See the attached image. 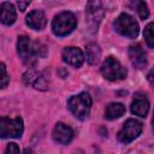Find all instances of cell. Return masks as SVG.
Returning a JSON list of instances; mask_svg holds the SVG:
<instances>
[{
    "label": "cell",
    "mask_w": 154,
    "mask_h": 154,
    "mask_svg": "<svg viewBox=\"0 0 154 154\" xmlns=\"http://www.w3.org/2000/svg\"><path fill=\"white\" fill-rule=\"evenodd\" d=\"M37 42L32 43L28 36H19L17 41V53L22 61L29 66L36 64L37 55H40L37 49Z\"/></svg>",
    "instance_id": "6da1fadb"
},
{
    "label": "cell",
    "mask_w": 154,
    "mask_h": 154,
    "mask_svg": "<svg viewBox=\"0 0 154 154\" xmlns=\"http://www.w3.org/2000/svg\"><path fill=\"white\" fill-rule=\"evenodd\" d=\"M76 25H77V19L73 16V13L65 11V12H60L54 17L52 22V30L55 36L63 37L72 32Z\"/></svg>",
    "instance_id": "7a4b0ae2"
},
{
    "label": "cell",
    "mask_w": 154,
    "mask_h": 154,
    "mask_svg": "<svg viewBox=\"0 0 154 154\" xmlns=\"http://www.w3.org/2000/svg\"><path fill=\"white\" fill-rule=\"evenodd\" d=\"M67 107L71 113L78 119H85L91 108V97L88 93H81L71 96L67 101Z\"/></svg>",
    "instance_id": "3957f363"
},
{
    "label": "cell",
    "mask_w": 154,
    "mask_h": 154,
    "mask_svg": "<svg viewBox=\"0 0 154 154\" xmlns=\"http://www.w3.org/2000/svg\"><path fill=\"white\" fill-rule=\"evenodd\" d=\"M101 73L106 79L116 82L124 79L128 75V70L114 57H107L101 65Z\"/></svg>",
    "instance_id": "277c9868"
},
{
    "label": "cell",
    "mask_w": 154,
    "mask_h": 154,
    "mask_svg": "<svg viewBox=\"0 0 154 154\" xmlns=\"http://www.w3.org/2000/svg\"><path fill=\"white\" fill-rule=\"evenodd\" d=\"M113 26L117 32H119L122 36L129 37V38H135L138 35L140 28L137 22L128 13H122L117 17V19L113 23Z\"/></svg>",
    "instance_id": "5b68a950"
},
{
    "label": "cell",
    "mask_w": 154,
    "mask_h": 154,
    "mask_svg": "<svg viewBox=\"0 0 154 154\" xmlns=\"http://www.w3.org/2000/svg\"><path fill=\"white\" fill-rule=\"evenodd\" d=\"M24 131L23 120L20 117L13 119L7 117L0 118V137L1 138H18Z\"/></svg>",
    "instance_id": "8992f818"
},
{
    "label": "cell",
    "mask_w": 154,
    "mask_h": 154,
    "mask_svg": "<svg viewBox=\"0 0 154 154\" xmlns=\"http://www.w3.org/2000/svg\"><path fill=\"white\" fill-rule=\"evenodd\" d=\"M142 123L137 119H128L122 129L118 131V140L122 142V143H130L132 142L135 138H137L141 132H142Z\"/></svg>",
    "instance_id": "52a82bcc"
},
{
    "label": "cell",
    "mask_w": 154,
    "mask_h": 154,
    "mask_svg": "<svg viewBox=\"0 0 154 154\" xmlns=\"http://www.w3.org/2000/svg\"><path fill=\"white\" fill-rule=\"evenodd\" d=\"M85 14H87V24L90 31L95 32L97 30V26L102 19L103 10L101 6L100 0H88L87 7H85Z\"/></svg>",
    "instance_id": "ba28073f"
},
{
    "label": "cell",
    "mask_w": 154,
    "mask_h": 154,
    "mask_svg": "<svg viewBox=\"0 0 154 154\" xmlns=\"http://www.w3.org/2000/svg\"><path fill=\"white\" fill-rule=\"evenodd\" d=\"M61 58L66 64H69L73 67L82 66V64L84 61V54L77 47H65L61 52Z\"/></svg>",
    "instance_id": "9c48e42d"
},
{
    "label": "cell",
    "mask_w": 154,
    "mask_h": 154,
    "mask_svg": "<svg viewBox=\"0 0 154 154\" xmlns=\"http://www.w3.org/2000/svg\"><path fill=\"white\" fill-rule=\"evenodd\" d=\"M52 136L57 143L67 144L71 142V140L73 137V131L69 125H66L64 123H57L54 129H53Z\"/></svg>",
    "instance_id": "30bf717a"
},
{
    "label": "cell",
    "mask_w": 154,
    "mask_h": 154,
    "mask_svg": "<svg viewBox=\"0 0 154 154\" xmlns=\"http://www.w3.org/2000/svg\"><path fill=\"white\" fill-rule=\"evenodd\" d=\"M129 58L131 64L138 70L147 66V55L140 45H132L129 47Z\"/></svg>",
    "instance_id": "8fae6325"
},
{
    "label": "cell",
    "mask_w": 154,
    "mask_h": 154,
    "mask_svg": "<svg viewBox=\"0 0 154 154\" xmlns=\"http://www.w3.org/2000/svg\"><path fill=\"white\" fill-rule=\"evenodd\" d=\"M25 23L29 28L34 30H42L47 24V18L41 10H34L26 16Z\"/></svg>",
    "instance_id": "7c38bea8"
},
{
    "label": "cell",
    "mask_w": 154,
    "mask_h": 154,
    "mask_svg": "<svg viewBox=\"0 0 154 154\" xmlns=\"http://www.w3.org/2000/svg\"><path fill=\"white\" fill-rule=\"evenodd\" d=\"M16 19L17 13L14 6L8 1L2 2L0 6V23H2L4 25H12Z\"/></svg>",
    "instance_id": "4fadbf2b"
},
{
    "label": "cell",
    "mask_w": 154,
    "mask_h": 154,
    "mask_svg": "<svg viewBox=\"0 0 154 154\" xmlns=\"http://www.w3.org/2000/svg\"><path fill=\"white\" fill-rule=\"evenodd\" d=\"M131 112L135 116L141 118H146L149 111V102L146 96H135L134 101L131 102Z\"/></svg>",
    "instance_id": "5bb4252c"
},
{
    "label": "cell",
    "mask_w": 154,
    "mask_h": 154,
    "mask_svg": "<svg viewBox=\"0 0 154 154\" xmlns=\"http://www.w3.org/2000/svg\"><path fill=\"white\" fill-rule=\"evenodd\" d=\"M125 113V106L120 102H112L106 107L105 111V118L113 120L117 118H120Z\"/></svg>",
    "instance_id": "9a60e30c"
},
{
    "label": "cell",
    "mask_w": 154,
    "mask_h": 154,
    "mask_svg": "<svg viewBox=\"0 0 154 154\" xmlns=\"http://www.w3.org/2000/svg\"><path fill=\"white\" fill-rule=\"evenodd\" d=\"M87 60L90 65H95L101 57V49L96 43H89L87 46Z\"/></svg>",
    "instance_id": "2e32d148"
},
{
    "label": "cell",
    "mask_w": 154,
    "mask_h": 154,
    "mask_svg": "<svg viewBox=\"0 0 154 154\" xmlns=\"http://www.w3.org/2000/svg\"><path fill=\"white\" fill-rule=\"evenodd\" d=\"M136 10L141 19H147L149 16V10L143 0H136Z\"/></svg>",
    "instance_id": "e0dca14e"
},
{
    "label": "cell",
    "mask_w": 154,
    "mask_h": 154,
    "mask_svg": "<svg viewBox=\"0 0 154 154\" xmlns=\"http://www.w3.org/2000/svg\"><path fill=\"white\" fill-rule=\"evenodd\" d=\"M143 36L146 38V42L148 45L149 48H153L154 46V38H153V23L150 22L149 24H147V26L144 28V31H143Z\"/></svg>",
    "instance_id": "ac0fdd59"
},
{
    "label": "cell",
    "mask_w": 154,
    "mask_h": 154,
    "mask_svg": "<svg viewBox=\"0 0 154 154\" xmlns=\"http://www.w3.org/2000/svg\"><path fill=\"white\" fill-rule=\"evenodd\" d=\"M10 82V76L7 73L6 66L4 63H0V88H6Z\"/></svg>",
    "instance_id": "d6986e66"
},
{
    "label": "cell",
    "mask_w": 154,
    "mask_h": 154,
    "mask_svg": "<svg viewBox=\"0 0 154 154\" xmlns=\"http://www.w3.org/2000/svg\"><path fill=\"white\" fill-rule=\"evenodd\" d=\"M38 76H40L38 72H36L35 70L30 69V70H28V71L24 73L23 81H24L25 84H32V85H34V83L36 82V79L38 78Z\"/></svg>",
    "instance_id": "ffe728a7"
},
{
    "label": "cell",
    "mask_w": 154,
    "mask_h": 154,
    "mask_svg": "<svg viewBox=\"0 0 154 154\" xmlns=\"http://www.w3.org/2000/svg\"><path fill=\"white\" fill-rule=\"evenodd\" d=\"M5 152L6 153H14V154H17V153H19L20 150H19V147L16 144V143H8L7 144V147H6V149H5Z\"/></svg>",
    "instance_id": "44dd1931"
},
{
    "label": "cell",
    "mask_w": 154,
    "mask_h": 154,
    "mask_svg": "<svg viewBox=\"0 0 154 154\" xmlns=\"http://www.w3.org/2000/svg\"><path fill=\"white\" fill-rule=\"evenodd\" d=\"M30 1H31V0H17V5H18L19 10L23 12V11L26 10V7H28V5L30 4Z\"/></svg>",
    "instance_id": "7402d4cb"
},
{
    "label": "cell",
    "mask_w": 154,
    "mask_h": 154,
    "mask_svg": "<svg viewBox=\"0 0 154 154\" xmlns=\"http://www.w3.org/2000/svg\"><path fill=\"white\" fill-rule=\"evenodd\" d=\"M148 79H149V83H150V84H153V70H150V71H149Z\"/></svg>",
    "instance_id": "603a6c76"
}]
</instances>
